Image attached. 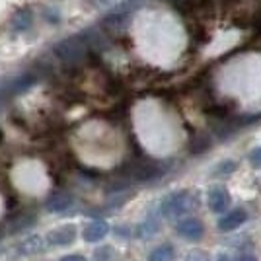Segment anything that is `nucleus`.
<instances>
[{
    "label": "nucleus",
    "mask_w": 261,
    "mask_h": 261,
    "mask_svg": "<svg viewBox=\"0 0 261 261\" xmlns=\"http://www.w3.org/2000/svg\"><path fill=\"white\" fill-rule=\"evenodd\" d=\"M90 45H92V37H90V32H86L63 39L61 43L55 45L53 51L63 63H76L86 55Z\"/></svg>",
    "instance_id": "f257e3e1"
},
{
    "label": "nucleus",
    "mask_w": 261,
    "mask_h": 261,
    "mask_svg": "<svg viewBox=\"0 0 261 261\" xmlns=\"http://www.w3.org/2000/svg\"><path fill=\"white\" fill-rule=\"evenodd\" d=\"M195 205H199L195 197H191L189 191H179V193H174V195L166 197L162 203V215L168 218H175L181 217L185 213L193 211Z\"/></svg>",
    "instance_id": "f03ea898"
},
{
    "label": "nucleus",
    "mask_w": 261,
    "mask_h": 261,
    "mask_svg": "<svg viewBox=\"0 0 261 261\" xmlns=\"http://www.w3.org/2000/svg\"><path fill=\"white\" fill-rule=\"evenodd\" d=\"M37 78L39 76H35L33 72H23L20 76L8 80V82L2 86L0 94H2V96H16V94H22V92H25L28 88H32L33 84H35Z\"/></svg>",
    "instance_id": "7ed1b4c3"
},
{
    "label": "nucleus",
    "mask_w": 261,
    "mask_h": 261,
    "mask_svg": "<svg viewBox=\"0 0 261 261\" xmlns=\"http://www.w3.org/2000/svg\"><path fill=\"white\" fill-rule=\"evenodd\" d=\"M177 234L187 240H191V242H197V240L203 238V234H205V224L199 218H184L177 224Z\"/></svg>",
    "instance_id": "20e7f679"
},
{
    "label": "nucleus",
    "mask_w": 261,
    "mask_h": 261,
    "mask_svg": "<svg viewBox=\"0 0 261 261\" xmlns=\"http://www.w3.org/2000/svg\"><path fill=\"white\" fill-rule=\"evenodd\" d=\"M230 205V193L224 189V187H213L211 191H208V208L213 211V213H224Z\"/></svg>",
    "instance_id": "39448f33"
},
{
    "label": "nucleus",
    "mask_w": 261,
    "mask_h": 261,
    "mask_svg": "<svg viewBox=\"0 0 261 261\" xmlns=\"http://www.w3.org/2000/svg\"><path fill=\"white\" fill-rule=\"evenodd\" d=\"M246 220H248V213H246L244 208H234V211H230L228 215H224V217L218 220V230H220V232L236 230V228H240Z\"/></svg>",
    "instance_id": "423d86ee"
},
{
    "label": "nucleus",
    "mask_w": 261,
    "mask_h": 261,
    "mask_svg": "<svg viewBox=\"0 0 261 261\" xmlns=\"http://www.w3.org/2000/svg\"><path fill=\"white\" fill-rule=\"evenodd\" d=\"M108 232H109V224L106 220H92L86 228H84L82 236H84L86 242H99V240H103L108 236Z\"/></svg>",
    "instance_id": "0eeeda50"
},
{
    "label": "nucleus",
    "mask_w": 261,
    "mask_h": 261,
    "mask_svg": "<svg viewBox=\"0 0 261 261\" xmlns=\"http://www.w3.org/2000/svg\"><path fill=\"white\" fill-rule=\"evenodd\" d=\"M32 22H33L32 10L23 8V10H18L16 14H14V18L10 20V30L14 33H23L25 30H30Z\"/></svg>",
    "instance_id": "6e6552de"
},
{
    "label": "nucleus",
    "mask_w": 261,
    "mask_h": 261,
    "mask_svg": "<svg viewBox=\"0 0 261 261\" xmlns=\"http://www.w3.org/2000/svg\"><path fill=\"white\" fill-rule=\"evenodd\" d=\"M74 236H76L74 226H63V228H57L49 234V242L55 246H66V244H72Z\"/></svg>",
    "instance_id": "1a4fd4ad"
},
{
    "label": "nucleus",
    "mask_w": 261,
    "mask_h": 261,
    "mask_svg": "<svg viewBox=\"0 0 261 261\" xmlns=\"http://www.w3.org/2000/svg\"><path fill=\"white\" fill-rule=\"evenodd\" d=\"M72 207V197L70 195H53L47 201V208L53 213H65Z\"/></svg>",
    "instance_id": "9d476101"
},
{
    "label": "nucleus",
    "mask_w": 261,
    "mask_h": 261,
    "mask_svg": "<svg viewBox=\"0 0 261 261\" xmlns=\"http://www.w3.org/2000/svg\"><path fill=\"white\" fill-rule=\"evenodd\" d=\"M41 250H43V240L39 236H32V238L23 240L18 246V253H22V255H32V253H37Z\"/></svg>",
    "instance_id": "9b49d317"
},
{
    "label": "nucleus",
    "mask_w": 261,
    "mask_h": 261,
    "mask_svg": "<svg viewBox=\"0 0 261 261\" xmlns=\"http://www.w3.org/2000/svg\"><path fill=\"white\" fill-rule=\"evenodd\" d=\"M148 261H175V250L170 244H164L154 251H150Z\"/></svg>",
    "instance_id": "f8f14e48"
},
{
    "label": "nucleus",
    "mask_w": 261,
    "mask_h": 261,
    "mask_svg": "<svg viewBox=\"0 0 261 261\" xmlns=\"http://www.w3.org/2000/svg\"><path fill=\"white\" fill-rule=\"evenodd\" d=\"M125 20H127V14L117 12V14L108 16V18L103 20V25H106V28H111V30H121V28H125V23H127Z\"/></svg>",
    "instance_id": "ddd939ff"
},
{
    "label": "nucleus",
    "mask_w": 261,
    "mask_h": 261,
    "mask_svg": "<svg viewBox=\"0 0 261 261\" xmlns=\"http://www.w3.org/2000/svg\"><path fill=\"white\" fill-rule=\"evenodd\" d=\"M236 162H232V160H226V162L218 164V168L215 170V174L217 175H228L232 174V172H236Z\"/></svg>",
    "instance_id": "4468645a"
},
{
    "label": "nucleus",
    "mask_w": 261,
    "mask_h": 261,
    "mask_svg": "<svg viewBox=\"0 0 261 261\" xmlns=\"http://www.w3.org/2000/svg\"><path fill=\"white\" fill-rule=\"evenodd\" d=\"M184 261H211V257H208L207 251L203 250H191L187 255H185Z\"/></svg>",
    "instance_id": "2eb2a0df"
},
{
    "label": "nucleus",
    "mask_w": 261,
    "mask_h": 261,
    "mask_svg": "<svg viewBox=\"0 0 261 261\" xmlns=\"http://www.w3.org/2000/svg\"><path fill=\"white\" fill-rule=\"evenodd\" d=\"M250 162H251V166H255V168H261V146H259V148H255V150H251Z\"/></svg>",
    "instance_id": "dca6fc26"
},
{
    "label": "nucleus",
    "mask_w": 261,
    "mask_h": 261,
    "mask_svg": "<svg viewBox=\"0 0 261 261\" xmlns=\"http://www.w3.org/2000/svg\"><path fill=\"white\" fill-rule=\"evenodd\" d=\"M215 261H234V255H232V253H226V251H222V253H218Z\"/></svg>",
    "instance_id": "f3484780"
},
{
    "label": "nucleus",
    "mask_w": 261,
    "mask_h": 261,
    "mask_svg": "<svg viewBox=\"0 0 261 261\" xmlns=\"http://www.w3.org/2000/svg\"><path fill=\"white\" fill-rule=\"evenodd\" d=\"M61 261H86V257H82V255H76V253H72V255H65Z\"/></svg>",
    "instance_id": "a211bd4d"
},
{
    "label": "nucleus",
    "mask_w": 261,
    "mask_h": 261,
    "mask_svg": "<svg viewBox=\"0 0 261 261\" xmlns=\"http://www.w3.org/2000/svg\"><path fill=\"white\" fill-rule=\"evenodd\" d=\"M240 261H257V259L251 257V255H244V257H240Z\"/></svg>",
    "instance_id": "6ab92c4d"
},
{
    "label": "nucleus",
    "mask_w": 261,
    "mask_h": 261,
    "mask_svg": "<svg viewBox=\"0 0 261 261\" xmlns=\"http://www.w3.org/2000/svg\"><path fill=\"white\" fill-rule=\"evenodd\" d=\"M170 2H174V4H181V0H170Z\"/></svg>",
    "instance_id": "aec40b11"
}]
</instances>
